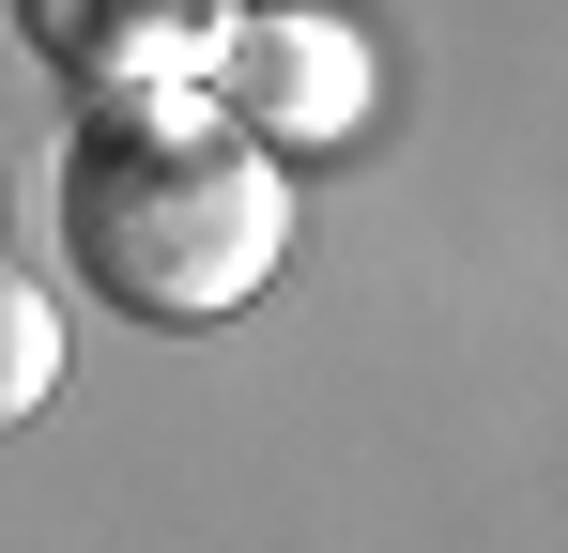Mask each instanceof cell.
Listing matches in <instances>:
<instances>
[{
	"label": "cell",
	"mask_w": 568,
	"mask_h": 553,
	"mask_svg": "<svg viewBox=\"0 0 568 553\" xmlns=\"http://www.w3.org/2000/svg\"><path fill=\"white\" fill-rule=\"evenodd\" d=\"M200 108L262 154H323L369 123V31L323 16V0H231L215 62H200Z\"/></svg>",
	"instance_id": "7a4b0ae2"
},
{
	"label": "cell",
	"mask_w": 568,
	"mask_h": 553,
	"mask_svg": "<svg viewBox=\"0 0 568 553\" xmlns=\"http://www.w3.org/2000/svg\"><path fill=\"white\" fill-rule=\"evenodd\" d=\"M292 247V184L262 139H231L215 108H108V123H62V262L93 308L185 339V323H231Z\"/></svg>",
	"instance_id": "6da1fadb"
},
{
	"label": "cell",
	"mask_w": 568,
	"mask_h": 553,
	"mask_svg": "<svg viewBox=\"0 0 568 553\" xmlns=\"http://www.w3.org/2000/svg\"><path fill=\"white\" fill-rule=\"evenodd\" d=\"M47 384H62V308H47L31 276H0V431L47 415Z\"/></svg>",
	"instance_id": "277c9868"
},
{
	"label": "cell",
	"mask_w": 568,
	"mask_h": 553,
	"mask_svg": "<svg viewBox=\"0 0 568 553\" xmlns=\"http://www.w3.org/2000/svg\"><path fill=\"white\" fill-rule=\"evenodd\" d=\"M16 47L62 78V123H108V108H185L231 0H0Z\"/></svg>",
	"instance_id": "3957f363"
}]
</instances>
